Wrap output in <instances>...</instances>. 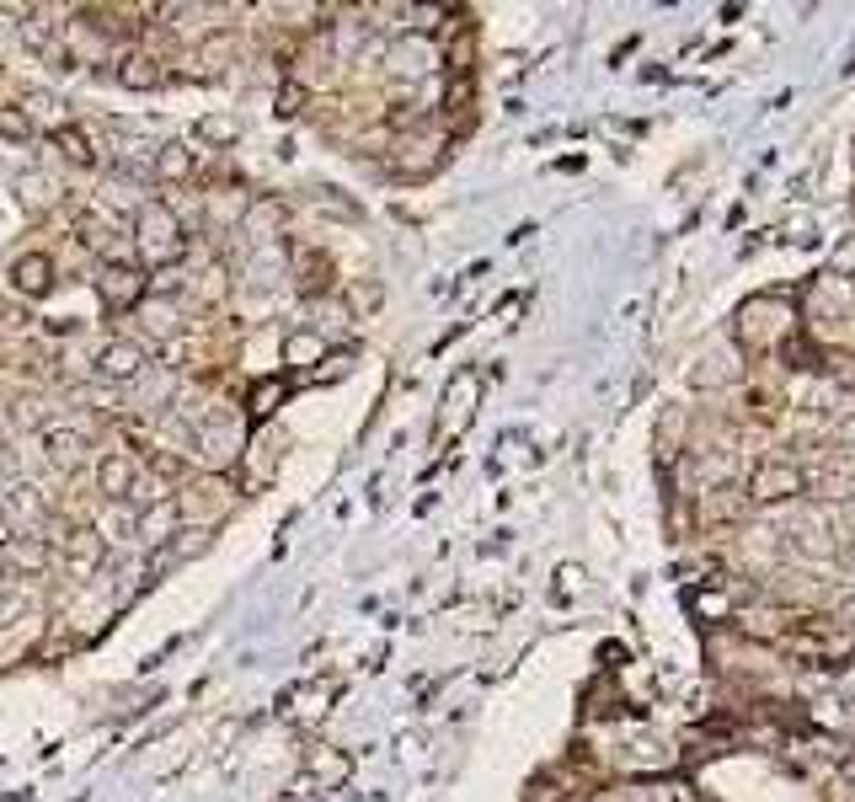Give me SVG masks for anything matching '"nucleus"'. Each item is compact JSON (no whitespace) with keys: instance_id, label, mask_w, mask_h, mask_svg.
Masks as SVG:
<instances>
[{"instance_id":"9b49d317","label":"nucleus","mask_w":855,"mask_h":802,"mask_svg":"<svg viewBox=\"0 0 855 802\" xmlns=\"http://www.w3.org/2000/svg\"><path fill=\"white\" fill-rule=\"evenodd\" d=\"M326 359V337L321 332H289L284 337V364L305 369V364H321Z\"/></svg>"},{"instance_id":"5701e85b","label":"nucleus","mask_w":855,"mask_h":802,"mask_svg":"<svg viewBox=\"0 0 855 802\" xmlns=\"http://www.w3.org/2000/svg\"><path fill=\"white\" fill-rule=\"evenodd\" d=\"M230 54H236V33H209L198 43V59H204V65H225Z\"/></svg>"},{"instance_id":"dca6fc26","label":"nucleus","mask_w":855,"mask_h":802,"mask_svg":"<svg viewBox=\"0 0 855 802\" xmlns=\"http://www.w3.org/2000/svg\"><path fill=\"white\" fill-rule=\"evenodd\" d=\"M198 444L209 450V460L220 466V460L230 455V450H241V428H220V423H204L198 428Z\"/></svg>"},{"instance_id":"f3484780","label":"nucleus","mask_w":855,"mask_h":802,"mask_svg":"<svg viewBox=\"0 0 855 802\" xmlns=\"http://www.w3.org/2000/svg\"><path fill=\"white\" fill-rule=\"evenodd\" d=\"M278 401H284V380H278V375L257 380V385H252V401H246V407H252V423L273 418V412H278Z\"/></svg>"},{"instance_id":"cd10ccee","label":"nucleus","mask_w":855,"mask_h":802,"mask_svg":"<svg viewBox=\"0 0 855 802\" xmlns=\"http://www.w3.org/2000/svg\"><path fill=\"white\" fill-rule=\"evenodd\" d=\"M407 17H412L407 27H417V33H428V27H433V22H439V17H444V11H433V6H412V11H407Z\"/></svg>"},{"instance_id":"c85d7f7f","label":"nucleus","mask_w":855,"mask_h":802,"mask_svg":"<svg viewBox=\"0 0 855 802\" xmlns=\"http://www.w3.org/2000/svg\"><path fill=\"white\" fill-rule=\"evenodd\" d=\"M353 305H380V289H375V284H364V289H353Z\"/></svg>"},{"instance_id":"4be33fe9","label":"nucleus","mask_w":855,"mask_h":802,"mask_svg":"<svg viewBox=\"0 0 855 802\" xmlns=\"http://www.w3.org/2000/svg\"><path fill=\"white\" fill-rule=\"evenodd\" d=\"M305 113V86L300 81H284L273 97V118H300Z\"/></svg>"},{"instance_id":"f03ea898","label":"nucleus","mask_w":855,"mask_h":802,"mask_svg":"<svg viewBox=\"0 0 855 802\" xmlns=\"http://www.w3.org/2000/svg\"><path fill=\"white\" fill-rule=\"evenodd\" d=\"M91 369H97L102 385H129V380H139V369H145V348L129 343V337H113V343L97 348V364Z\"/></svg>"},{"instance_id":"39448f33","label":"nucleus","mask_w":855,"mask_h":802,"mask_svg":"<svg viewBox=\"0 0 855 802\" xmlns=\"http://www.w3.org/2000/svg\"><path fill=\"white\" fill-rule=\"evenodd\" d=\"M97 289H102V300L113 305V311H134V305L145 300V279H139L134 268H107L97 279Z\"/></svg>"},{"instance_id":"9d476101","label":"nucleus","mask_w":855,"mask_h":802,"mask_svg":"<svg viewBox=\"0 0 855 802\" xmlns=\"http://www.w3.org/2000/svg\"><path fill=\"white\" fill-rule=\"evenodd\" d=\"M65 557L75 562V573H97V567H102V535L97 530H70Z\"/></svg>"},{"instance_id":"20e7f679","label":"nucleus","mask_w":855,"mask_h":802,"mask_svg":"<svg viewBox=\"0 0 855 802\" xmlns=\"http://www.w3.org/2000/svg\"><path fill=\"white\" fill-rule=\"evenodd\" d=\"M193 172H198V156L188 145H177V140L155 145V156H150V177L155 182H171V188H177V182H188Z\"/></svg>"},{"instance_id":"1a4fd4ad","label":"nucleus","mask_w":855,"mask_h":802,"mask_svg":"<svg viewBox=\"0 0 855 802\" xmlns=\"http://www.w3.org/2000/svg\"><path fill=\"white\" fill-rule=\"evenodd\" d=\"M0 557H6V567H27V573H43V567H49V546H43L38 535H11Z\"/></svg>"},{"instance_id":"393cba45","label":"nucleus","mask_w":855,"mask_h":802,"mask_svg":"<svg viewBox=\"0 0 855 802\" xmlns=\"http://www.w3.org/2000/svg\"><path fill=\"white\" fill-rule=\"evenodd\" d=\"M150 471L161 476V482H182V476H188V460L171 455V450H155V455H150Z\"/></svg>"},{"instance_id":"6ab92c4d","label":"nucleus","mask_w":855,"mask_h":802,"mask_svg":"<svg viewBox=\"0 0 855 802\" xmlns=\"http://www.w3.org/2000/svg\"><path fill=\"white\" fill-rule=\"evenodd\" d=\"M134 530H139V514H134L129 503L107 508V514H102V524H97V535H102V541H123V535H134Z\"/></svg>"},{"instance_id":"a211bd4d","label":"nucleus","mask_w":855,"mask_h":802,"mask_svg":"<svg viewBox=\"0 0 855 802\" xmlns=\"http://www.w3.org/2000/svg\"><path fill=\"white\" fill-rule=\"evenodd\" d=\"M236 140H241V123L236 118H198V145L225 150V145H236Z\"/></svg>"},{"instance_id":"2eb2a0df","label":"nucleus","mask_w":855,"mask_h":802,"mask_svg":"<svg viewBox=\"0 0 855 802\" xmlns=\"http://www.w3.org/2000/svg\"><path fill=\"white\" fill-rule=\"evenodd\" d=\"M332 262H326L321 252H305L300 257V295H321V289H332Z\"/></svg>"},{"instance_id":"6e6552de","label":"nucleus","mask_w":855,"mask_h":802,"mask_svg":"<svg viewBox=\"0 0 855 802\" xmlns=\"http://www.w3.org/2000/svg\"><path fill=\"white\" fill-rule=\"evenodd\" d=\"M43 450H49V460H54V466H81V450H86V439L75 434V428L54 423V428H43Z\"/></svg>"},{"instance_id":"c756f323","label":"nucleus","mask_w":855,"mask_h":802,"mask_svg":"<svg viewBox=\"0 0 855 802\" xmlns=\"http://www.w3.org/2000/svg\"><path fill=\"white\" fill-rule=\"evenodd\" d=\"M6 541H11V519H6V508H0V551H6Z\"/></svg>"},{"instance_id":"7ed1b4c3","label":"nucleus","mask_w":855,"mask_h":802,"mask_svg":"<svg viewBox=\"0 0 855 802\" xmlns=\"http://www.w3.org/2000/svg\"><path fill=\"white\" fill-rule=\"evenodd\" d=\"M11 289L27 295V300H43L54 289V262L43 252H22L17 262H11Z\"/></svg>"},{"instance_id":"b1692460","label":"nucleus","mask_w":855,"mask_h":802,"mask_svg":"<svg viewBox=\"0 0 855 802\" xmlns=\"http://www.w3.org/2000/svg\"><path fill=\"white\" fill-rule=\"evenodd\" d=\"M22 204L27 209H49L54 204V182L49 177H22Z\"/></svg>"},{"instance_id":"412c9836","label":"nucleus","mask_w":855,"mask_h":802,"mask_svg":"<svg viewBox=\"0 0 855 802\" xmlns=\"http://www.w3.org/2000/svg\"><path fill=\"white\" fill-rule=\"evenodd\" d=\"M33 134H38V123H27V113H22V107H0V140L27 145Z\"/></svg>"},{"instance_id":"bb28decb","label":"nucleus","mask_w":855,"mask_h":802,"mask_svg":"<svg viewBox=\"0 0 855 802\" xmlns=\"http://www.w3.org/2000/svg\"><path fill=\"white\" fill-rule=\"evenodd\" d=\"M385 123H391V129H417V123H423V113H417V107H407V102H391Z\"/></svg>"},{"instance_id":"423d86ee","label":"nucleus","mask_w":855,"mask_h":802,"mask_svg":"<svg viewBox=\"0 0 855 802\" xmlns=\"http://www.w3.org/2000/svg\"><path fill=\"white\" fill-rule=\"evenodd\" d=\"M134 476H139V471H134V460H129V455H118V450L97 460V487H102L113 503H129V498H134Z\"/></svg>"},{"instance_id":"f257e3e1","label":"nucleus","mask_w":855,"mask_h":802,"mask_svg":"<svg viewBox=\"0 0 855 802\" xmlns=\"http://www.w3.org/2000/svg\"><path fill=\"white\" fill-rule=\"evenodd\" d=\"M134 241L139 252H145V262H155V268H171V262L188 257V241H182V220L171 204H145L134 214Z\"/></svg>"},{"instance_id":"7c9ffc66","label":"nucleus","mask_w":855,"mask_h":802,"mask_svg":"<svg viewBox=\"0 0 855 802\" xmlns=\"http://www.w3.org/2000/svg\"><path fill=\"white\" fill-rule=\"evenodd\" d=\"M6 573H11V567H6V557H0V589H6Z\"/></svg>"},{"instance_id":"ddd939ff","label":"nucleus","mask_w":855,"mask_h":802,"mask_svg":"<svg viewBox=\"0 0 855 802\" xmlns=\"http://www.w3.org/2000/svg\"><path fill=\"white\" fill-rule=\"evenodd\" d=\"M310 776L326 781V786H342L353 776V760L342 749H310Z\"/></svg>"},{"instance_id":"aec40b11","label":"nucleus","mask_w":855,"mask_h":802,"mask_svg":"<svg viewBox=\"0 0 855 802\" xmlns=\"http://www.w3.org/2000/svg\"><path fill=\"white\" fill-rule=\"evenodd\" d=\"M797 487H802V476H797V471H786V466L759 471V482H754L759 498H786V492H797Z\"/></svg>"},{"instance_id":"a878e982","label":"nucleus","mask_w":855,"mask_h":802,"mask_svg":"<svg viewBox=\"0 0 855 802\" xmlns=\"http://www.w3.org/2000/svg\"><path fill=\"white\" fill-rule=\"evenodd\" d=\"M161 530H166V541H171V530H182L177 508H161ZM139 535H150V541H155V514H139Z\"/></svg>"},{"instance_id":"4468645a","label":"nucleus","mask_w":855,"mask_h":802,"mask_svg":"<svg viewBox=\"0 0 855 802\" xmlns=\"http://www.w3.org/2000/svg\"><path fill=\"white\" fill-rule=\"evenodd\" d=\"M155 81H161V65H155L150 54H129L118 65V86H129V91H150Z\"/></svg>"},{"instance_id":"f8f14e48","label":"nucleus","mask_w":855,"mask_h":802,"mask_svg":"<svg viewBox=\"0 0 855 802\" xmlns=\"http://www.w3.org/2000/svg\"><path fill=\"white\" fill-rule=\"evenodd\" d=\"M49 140L59 145V156H65L70 166H97V150H91V140H86L81 129H75V123H59Z\"/></svg>"},{"instance_id":"0eeeda50","label":"nucleus","mask_w":855,"mask_h":802,"mask_svg":"<svg viewBox=\"0 0 855 802\" xmlns=\"http://www.w3.org/2000/svg\"><path fill=\"white\" fill-rule=\"evenodd\" d=\"M391 75H428L433 70V43L428 38H396L391 54H385Z\"/></svg>"}]
</instances>
